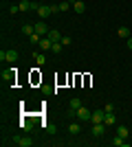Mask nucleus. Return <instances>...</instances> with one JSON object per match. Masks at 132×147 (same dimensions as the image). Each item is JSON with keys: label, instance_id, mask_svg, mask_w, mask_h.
Returning <instances> with one entry per match:
<instances>
[{"label": "nucleus", "instance_id": "nucleus-1", "mask_svg": "<svg viewBox=\"0 0 132 147\" xmlns=\"http://www.w3.org/2000/svg\"><path fill=\"white\" fill-rule=\"evenodd\" d=\"M11 143H13V145H18V147H31L33 145L31 138H29V136H22V134H16Z\"/></svg>", "mask_w": 132, "mask_h": 147}, {"label": "nucleus", "instance_id": "nucleus-2", "mask_svg": "<svg viewBox=\"0 0 132 147\" xmlns=\"http://www.w3.org/2000/svg\"><path fill=\"white\" fill-rule=\"evenodd\" d=\"M75 114H77V121H90V119H93V112L88 110V108H84V105L75 112Z\"/></svg>", "mask_w": 132, "mask_h": 147}, {"label": "nucleus", "instance_id": "nucleus-3", "mask_svg": "<svg viewBox=\"0 0 132 147\" xmlns=\"http://www.w3.org/2000/svg\"><path fill=\"white\" fill-rule=\"evenodd\" d=\"M106 123H93V136H97V138H101V136L106 134Z\"/></svg>", "mask_w": 132, "mask_h": 147}, {"label": "nucleus", "instance_id": "nucleus-4", "mask_svg": "<svg viewBox=\"0 0 132 147\" xmlns=\"http://www.w3.org/2000/svg\"><path fill=\"white\" fill-rule=\"evenodd\" d=\"M104 119H106V110L104 108L101 110H93V119H90L93 123H104Z\"/></svg>", "mask_w": 132, "mask_h": 147}, {"label": "nucleus", "instance_id": "nucleus-5", "mask_svg": "<svg viewBox=\"0 0 132 147\" xmlns=\"http://www.w3.org/2000/svg\"><path fill=\"white\" fill-rule=\"evenodd\" d=\"M33 26H35V33H38V35H42V37H44V35H46V33H49V31H51L49 26L44 24V22H35V24H33Z\"/></svg>", "mask_w": 132, "mask_h": 147}, {"label": "nucleus", "instance_id": "nucleus-6", "mask_svg": "<svg viewBox=\"0 0 132 147\" xmlns=\"http://www.w3.org/2000/svg\"><path fill=\"white\" fill-rule=\"evenodd\" d=\"M46 37H49L51 42H62V33H60L57 29H51L49 33H46Z\"/></svg>", "mask_w": 132, "mask_h": 147}, {"label": "nucleus", "instance_id": "nucleus-7", "mask_svg": "<svg viewBox=\"0 0 132 147\" xmlns=\"http://www.w3.org/2000/svg\"><path fill=\"white\" fill-rule=\"evenodd\" d=\"M16 70H18V68H11V70L2 73V81H9V84H13V81H16Z\"/></svg>", "mask_w": 132, "mask_h": 147}, {"label": "nucleus", "instance_id": "nucleus-8", "mask_svg": "<svg viewBox=\"0 0 132 147\" xmlns=\"http://www.w3.org/2000/svg\"><path fill=\"white\" fill-rule=\"evenodd\" d=\"M70 5H73L75 13H84V11H86V5H84L82 0H70Z\"/></svg>", "mask_w": 132, "mask_h": 147}, {"label": "nucleus", "instance_id": "nucleus-9", "mask_svg": "<svg viewBox=\"0 0 132 147\" xmlns=\"http://www.w3.org/2000/svg\"><path fill=\"white\" fill-rule=\"evenodd\" d=\"M40 49H42V51H51V49H53V42H51L49 37L44 35L42 40H40Z\"/></svg>", "mask_w": 132, "mask_h": 147}, {"label": "nucleus", "instance_id": "nucleus-10", "mask_svg": "<svg viewBox=\"0 0 132 147\" xmlns=\"http://www.w3.org/2000/svg\"><path fill=\"white\" fill-rule=\"evenodd\" d=\"M35 13H38L40 18H49V16H51V9H49V7H44V5H40Z\"/></svg>", "mask_w": 132, "mask_h": 147}, {"label": "nucleus", "instance_id": "nucleus-11", "mask_svg": "<svg viewBox=\"0 0 132 147\" xmlns=\"http://www.w3.org/2000/svg\"><path fill=\"white\" fill-rule=\"evenodd\" d=\"M7 61H11V64H13V61H18V51H16V49L7 51Z\"/></svg>", "mask_w": 132, "mask_h": 147}, {"label": "nucleus", "instance_id": "nucleus-12", "mask_svg": "<svg viewBox=\"0 0 132 147\" xmlns=\"http://www.w3.org/2000/svg\"><path fill=\"white\" fill-rule=\"evenodd\" d=\"M112 145H114V147H126L128 143H126V138H123V136H119V134H117V136L112 138Z\"/></svg>", "mask_w": 132, "mask_h": 147}, {"label": "nucleus", "instance_id": "nucleus-13", "mask_svg": "<svg viewBox=\"0 0 132 147\" xmlns=\"http://www.w3.org/2000/svg\"><path fill=\"white\" fill-rule=\"evenodd\" d=\"M79 108H82V99H70V112H77Z\"/></svg>", "mask_w": 132, "mask_h": 147}, {"label": "nucleus", "instance_id": "nucleus-14", "mask_svg": "<svg viewBox=\"0 0 132 147\" xmlns=\"http://www.w3.org/2000/svg\"><path fill=\"white\" fill-rule=\"evenodd\" d=\"M20 11L24 13V11H31V0H20Z\"/></svg>", "mask_w": 132, "mask_h": 147}, {"label": "nucleus", "instance_id": "nucleus-15", "mask_svg": "<svg viewBox=\"0 0 132 147\" xmlns=\"http://www.w3.org/2000/svg\"><path fill=\"white\" fill-rule=\"evenodd\" d=\"M104 123H106V125H114V123H117V119H114V112H106V119H104Z\"/></svg>", "mask_w": 132, "mask_h": 147}, {"label": "nucleus", "instance_id": "nucleus-16", "mask_svg": "<svg viewBox=\"0 0 132 147\" xmlns=\"http://www.w3.org/2000/svg\"><path fill=\"white\" fill-rule=\"evenodd\" d=\"M117 35H119V37H126V40H128V37H132V33L128 31V26H119V31H117Z\"/></svg>", "mask_w": 132, "mask_h": 147}, {"label": "nucleus", "instance_id": "nucleus-17", "mask_svg": "<svg viewBox=\"0 0 132 147\" xmlns=\"http://www.w3.org/2000/svg\"><path fill=\"white\" fill-rule=\"evenodd\" d=\"M22 33H24V35H33V33H35V26L33 24H22Z\"/></svg>", "mask_w": 132, "mask_h": 147}, {"label": "nucleus", "instance_id": "nucleus-18", "mask_svg": "<svg viewBox=\"0 0 132 147\" xmlns=\"http://www.w3.org/2000/svg\"><path fill=\"white\" fill-rule=\"evenodd\" d=\"M20 125H22V129H24V132L33 129V123H31V119H22V123H20Z\"/></svg>", "mask_w": 132, "mask_h": 147}, {"label": "nucleus", "instance_id": "nucleus-19", "mask_svg": "<svg viewBox=\"0 0 132 147\" xmlns=\"http://www.w3.org/2000/svg\"><path fill=\"white\" fill-rule=\"evenodd\" d=\"M117 134H119V136H123V138H128V134H130V132H128V127H126V125H117Z\"/></svg>", "mask_w": 132, "mask_h": 147}, {"label": "nucleus", "instance_id": "nucleus-20", "mask_svg": "<svg viewBox=\"0 0 132 147\" xmlns=\"http://www.w3.org/2000/svg\"><path fill=\"white\" fill-rule=\"evenodd\" d=\"M79 129H82L79 123H70V125H68V132H70V134H79Z\"/></svg>", "mask_w": 132, "mask_h": 147}, {"label": "nucleus", "instance_id": "nucleus-21", "mask_svg": "<svg viewBox=\"0 0 132 147\" xmlns=\"http://www.w3.org/2000/svg\"><path fill=\"white\" fill-rule=\"evenodd\" d=\"M35 64H38V66H44V64H46V57H44L42 53H35Z\"/></svg>", "mask_w": 132, "mask_h": 147}, {"label": "nucleus", "instance_id": "nucleus-22", "mask_svg": "<svg viewBox=\"0 0 132 147\" xmlns=\"http://www.w3.org/2000/svg\"><path fill=\"white\" fill-rule=\"evenodd\" d=\"M70 7H73V5H70V0H64V2H60V11H68Z\"/></svg>", "mask_w": 132, "mask_h": 147}, {"label": "nucleus", "instance_id": "nucleus-23", "mask_svg": "<svg viewBox=\"0 0 132 147\" xmlns=\"http://www.w3.org/2000/svg\"><path fill=\"white\" fill-rule=\"evenodd\" d=\"M62 49H64L62 42H53V49H51V51H53V53H62Z\"/></svg>", "mask_w": 132, "mask_h": 147}, {"label": "nucleus", "instance_id": "nucleus-24", "mask_svg": "<svg viewBox=\"0 0 132 147\" xmlns=\"http://www.w3.org/2000/svg\"><path fill=\"white\" fill-rule=\"evenodd\" d=\"M40 40H42V35H38V33L29 35V42H31V44H40Z\"/></svg>", "mask_w": 132, "mask_h": 147}, {"label": "nucleus", "instance_id": "nucleus-25", "mask_svg": "<svg viewBox=\"0 0 132 147\" xmlns=\"http://www.w3.org/2000/svg\"><path fill=\"white\" fill-rule=\"evenodd\" d=\"M18 11H20V7H18V5H11V7H9V13H11V16H16Z\"/></svg>", "mask_w": 132, "mask_h": 147}, {"label": "nucleus", "instance_id": "nucleus-26", "mask_svg": "<svg viewBox=\"0 0 132 147\" xmlns=\"http://www.w3.org/2000/svg\"><path fill=\"white\" fill-rule=\"evenodd\" d=\"M62 44H64V46H68V44H70V37L68 35H62Z\"/></svg>", "mask_w": 132, "mask_h": 147}, {"label": "nucleus", "instance_id": "nucleus-27", "mask_svg": "<svg viewBox=\"0 0 132 147\" xmlns=\"http://www.w3.org/2000/svg\"><path fill=\"white\" fill-rule=\"evenodd\" d=\"M104 110H106V112H114V105L112 103H106V105H104Z\"/></svg>", "mask_w": 132, "mask_h": 147}, {"label": "nucleus", "instance_id": "nucleus-28", "mask_svg": "<svg viewBox=\"0 0 132 147\" xmlns=\"http://www.w3.org/2000/svg\"><path fill=\"white\" fill-rule=\"evenodd\" d=\"M46 132H49V134H55L57 127H55V125H49V127H46Z\"/></svg>", "mask_w": 132, "mask_h": 147}, {"label": "nucleus", "instance_id": "nucleus-29", "mask_svg": "<svg viewBox=\"0 0 132 147\" xmlns=\"http://www.w3.org/2000/svg\"><path fill=\"white\" fill-rule=\"evenodd\" d=\"M0 61H7V51H0Z\"/></svg>", "mask_w": 132, "mask_h": 147}, {"label": "nucleus", "instance_id": "nucleus-30", "mask_svg": "<svg viewBox=\"0 0 132 147\" xmlns=\"http://www.w3.org/2000/svg\"><path fill=\"white\" fill-rule=\"evenodd\" d=\"M128 49L132 51V37H128Z\"/></svg>", "mask_w": 132, "mask_h": 147}]
</instances>
